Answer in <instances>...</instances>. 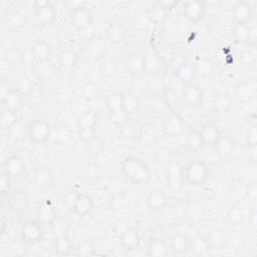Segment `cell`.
<instances>
[{
	"label": "cell",
	"instance_id": "1",
	"mask_svg": "<svg viewBox=\"0 0 257 257\" xmlns=\"http://www.w3.org/2000/svg\"><path fill=\"white\" fill-rule=\"evenodd\" d=\"M121 174L134 184H143L150 180L149 167L139 158L127 157L120 164Z\"/></svg>",
	"mask_w": 257,
	"mask_h": 257
},
{
	"label": "cell",
	"instance_id": "2",
	"mask_svg": "<svg viewBox=\"0 0 257 257\" xmlns=\"http://www.w3.org/2000/svg\"><path fill=\"white\" fill-rule=\"evenodd\" d=\"M183 176L189 184L200 185L207 180L209 169L203 161L192 160L184 167Z\"/></svg>",
	"mask_w": 257,
	"mask_h": 257
},
{
	"label": "cell",
	"instance_id": "3",
	"mask_svg": "<svg viewBox=\"0 0 257 257\" xmlns=\"http://www.w3.org/2000/svg\"><path fill=\"white\" fill-rule=\"evenodd\" d=\"M104 106L111 121L115 123H120L127 117V113L123 108V95L121 94L111 93L106 95L104 99Z\"/></svg>",
	"mask_w": 257,
	"mask_h": 257
},
{
	"label": "cell",
	"instance_id": "4",
	"mask_svg": "<svg viewBox=\"0 0 257 257\" xmlns=\"http://www.w3.org/2000/svg\"><path fill=\"white\" fill-rule=\"evenodd\" d=\"M28 135L31 142L35 144H43L50 139V124L42 118L34 119L28 127Z\"/></svg>",
	"mask_w": 257,
	"mask_h": 257
},
{
	"label": "cell",
	"instance_id": "5",
	"mask_svg": "<svg viewBox=\"0 0 257 257\" xmlns=\"http://www.w3.org/2000/svg\"><path fill=\"white\" fill-rule=\"evenodd\" d=\"M35 17L41 25H50L55 19V10L48 1H35L33 3Z\"/></svg>",
	"mask_w": 257,
	"mask_h": 257
},
{
	"label": "cell",
	"instance_id": "6",
	"mask_svg": "<svg viewBox=\"0 0 257 257\" xmlns=\"http://www.w3.org/2000/svg\"><path fill=\"white\" fill-rule=\"evenodd\" d=\"M69 21L76 30H83L90 26L92 22V14L86 7L79 6L71 11Z\"/></svg>",
	"mask_w": 257,
	"mask_h": 257
},
{
	"label": "cell",
	"instance_id": "7",
	"mask_svg": "<svg viewBox=\"0 0 257 257\" xmlns=\"http://www.w3.org/2000/svg\"><path fill=\"white\" fill-rule=\"evenodd\" d=\"M94 207L93 199L86 194H77L73 200L71 210L74 215L83 218L89 215Z\"/></svg>",
	"mask_w": 257,
	"mask_h": 257
},
{
	"label": "cell",
	"instance_id": "8",
	"mask_svg": "<svg viewBox=\"0 0 257 257\" xmlns=\"http://www.w3.org/2000/svg\"><path fill=\"white\" fill-rule=\"evenodd\" d=\"M183 14L191 21H200L206 13V2L201 0L186 1L183 3Z\"/></svg>",
	"mask_w": 257,
	"mask_h": 257
},
{
	"label": "cell",
	"instance_id": "9",
	"mask_svg": "<svg viewBox=\"0 0 257 257\" xmlns=\"http://www.w3.org/2000/svg\"><path fill=\"white\" fill-rule=\"evenodd\" d=\"M25 171V163L23 159L16 154L9 156L3 164V171L11 179L19 178Z\"/></svg>",
	"mask_w": 257,
	"mask_h": 257
},
{
	"label": "cell",
	"instance_id": "10",
	"mask_svg": "<svg viewBox=\"0 0 257 257\" xmlns=\"http://www.w3.org/2000/svg\"><path fill=\"white\" fill-rule=\"evenodd\" d=\"M21 238L26 243H36L41 240L43 231L39 222L28 221L21 227Z\"/></svg>",
	"mask_w": 257,
	"mask_h": 257
},
{
	"label": "cell",
	"instance_id": "11",
	"mask_svg": "<svg viewBox=\"0 0 257 257\" xmlns=\"http://www.w3.org/2000/svg\"><path fill=\"white\" fill-rule=\"evenodd\" d=\"M198 131L200 133L204 146H209V147L217 146V144L220 142L222 138L219 127L212 122L204 123Z\"/></svg>",
	"mask_w": 257,
	"mask_h": 257
},
{
	"label": "cell",
	"instance_id": "12",
	"mask_svg": "<svg viewBox=\"0 0 257 257\" xmlns=\"http://www.w3.org/2000/svg\"><path fill=\"white\" fill-rule=\"evenodd\" d=\"M37 216L40 222L50 224L55 220L56 212L51 199L46 198L39 202L37 207Z\"/></svg>",
	"mask_w": 257,
	"mask_h": 257
},
{
	"label": "cell",
	"instance_id": "13",
	"mask_svg": "<svg viewBox=\"0 0 257 257\" xmlns=\"http://www.w3.org/2000/svg\"><path fill=\"white\" fill-rule=\"evenodd\" d=\"M231 13L233 18L237 21V23L247 24V22L250 20L252 16V8L249 2L238 1L232 6Z\"/></svg>",
	"mask_w": 257,
	"mask_h": 257
},
{
	"label": "cell",
	"instance_id": "14",
	"mask_svg": "<svg viewBox=\"0 0 257 257\" xmlns=\"http://www.w3.org/2000/svg\"><path fill=\"white\" fill-rule=\"evenodd\" d=\"M22 94L17 88H11L8 90V92L5 94L4 97L1 98V103L4 109L11 110L14 112H17V110L22 105Z\"/></svg>",
	"mask_w": 257,
	"mask_h": 257
},
{
	"label": "cell",
	"instance_id": "15",
	"mask_svg": "<svg viewBox=\"0 0 257 257\" xmlns=\"http://www.w3.org/2000/svg\"><path fill=\"white\" fill-rule=\"evenodd\" d=\"M96 114L92 110H86L82 112L78 117V127L81 132V136L84 135L88 136V138L91 136L95 125H96Z\"/></svg>",
	"mask_w": 257,
	"mask_h": 257
},
{
	"label": "cell",
	"instance_id": "16",
	"mask_svg": "<svg viewBox=\"0 0 257 257\" xmlns=\"http://www.w3.org/2000/svg\"><path fill=\"white\" fill-rule=\"evenodd\" d=\"M185 127H186L185 122L177 114L170 115L164 123L165 133L167 135L174 136V137H179V136L183 135L185 132Z\"/></svg>",
	"mask_w": 257,
	"mask_h": 257
},
{
	"label": "cell",
	"instance_id": "17",
	"mask_svg": "<svg viewBox=\"0 0 257 257\" xmlns=\"http://www.w3.org/2000/svg\"><path fill=\"white\" fill-rule=\"evenodd\" d=\"M119 240H120L121 246L124 249L134 250V249L138 248V246L140 245L141 237H140L139 231L136 228L130 227L121 233Z\"/></svg>",
	"mask_w": 257,
	"mask_h": 257
},
{
	"label": "cell",
	"instance_id": "18",
	"mask_svg": "<svg viewBox=\"0 0 257 257\" xmlns=\"http://www.w3.org/2000/svg\"><path fill=\"white\" fill-rule=\"evenodd\" d=\"M168 203L167 195L161 190H154L147 197V205L151 211L157 212L166 207Z\"/></svg>",
	"mask_w": 257,
	"mask_h": 257
},
{
	"label": "cell",
	"instance_id": "19",
	"mask_svg": "<svg viewBox=\"0 0 257 257\" xmlns=\"http://www.w3.org/2000/svg\"><path fill=\"white\" fill-rule=\"evenodd\" d=\"M184 101L191 106L198 105L203 98V92L199 86L193 83H187L183 90Z\"/></svg>",
	"mask_w": 257,
	"mask_h": 257
},
{
	"label": "cell",
	"instance_id": "20",
	"mask_svg": "<svg viewBox=\"0 0 257 257\" xmlns=\"http://www.w3.org/2000/svg\"><path fill=\"white\" fill-rule=\"evenodd\" d=\"M36 185L41 189H47L54 183V175L48 167H39L34 174Z\"/></svg>",
	"mask_w": 257,
	"mask_h": 257
},
{
	"label": "cell",
	"instance_id": "21",
	"mask_svg": "<svg viewBox=\"0 0 257 257\" xmlns=\"http://www.w3.org/2000/svg\"><path fill=\"white\" fill-rule=\"evenodd\" d=\"M31 53L34 59L38 62H45L51 55V48L46 41L39 40L32 45Z\"/></svg>",
	"mask_w": 257,
	"mask_h": 257
},
{
	"label": "cell",
	"instance_id": "22",
	"mask_svg": "<svg viewBox=\"0 0 257 257\" xmlns=\"http://www.w3.org/2000/svg\"><path fill=\"white\" fill-rule=\"evenodd\" d=\"M211 105H212L213 110L216 113L222 114V113L228 112L231 109V107L233 105V100L227 94H220V95H217L216 97H214Z\"/></svg>",
	"mask_w": 257,
	"mask_h": 257
},
{
	"label": "cell",
	"instance_id": "23",
	"mask_svg": "<svg viewBox=\"0 0 257 257\" xmlns=\"http://www.w3.org/2000/svg\"><path fill=\"white\" fill-rule=\"evenodd\" d=\"M168 254V246L161 239H154L150 242L147 255L150 257H165Z\"/></svg>",
	"mask_w": 257,
	"mask_h": 257
},
{
	"label": "cell",
	"instance_id": "24",
	"mask_svg": "<svg viewBox=\"0 0 257 257\" xmlns=\"http://www.w3.org/2000/svg\"><path fill=\"white\" fill-rule=\"evenodd\" d=\"M195 74H196L195 67L193 66V64L189 62L181 64L175 71V76L181 81L187 82V83H190V81L194 79Z\"/></svg>",
	"mask_w": 257,
	"mask_h": 257
},
{
	"label": "cell",
	"instance_id": "25",
	"mask_svg": "<svg viewBox=\"0 0 257 257\" xmlns=\"http://www.w3.org/2000/svg\"><path fill=\"white\" fill-rule=\"evenodd\" d=\"M59 61L62 64V66L66 68H71L75 66V64L78 61L77 52L72 48H66L60 52Z\"/></svg>",
	"mask_w": 257,
	"mask_h": 257
},
{
	"label": "cell",
	"instance_id": "26",
	"mask_svg": "<svg viewBox=\"0 0 257 257\" xmlns=\"http://www.w3.org/2000/svg\"><path fill=\"white\" fill-rule=\"evenodd\" d=\"M72 249L71 241L66 236L58 237L53 243V250L57 255H67Z\"/></svg>",
	"mask_w": 257,
	"mask_h": 257
},
{
	"label": "cell",
	"instance_id": "27",
	"mask_svg": "<svg viewBox=\"0 0 257 257\" xmlns=\"http://www.w3.org/2000/svg\"><path fill=\"white\" fill-rule=\"evenodd\" d=\"M170 247H171V250L175 254L184 253L187 249V239H186L185 235H183L181 233H176L171 239Z\"/></svg>",
	"mask_w": 257,
	"mask_h": 257
},
{
	"label": "cell",
	"instance_id": "28",
	"mask_svg": "<svg viewBox=\"0 0 257 257\" xmlns=\"http://www.w3.org/2000/svg\"><path fill=\"white\" fill-rule=\"evenodd\" d=\"M233 37L238 42H248L251 38V29L247 24L237 23L233 30Z\"/></svg>",
	"mask_w": 257,
	"mask_h": 257
},
{
	"label": "cell",
	"instance_id": "29",
	"mask_svg": "<svg viewBox=\"0 0 257 257\" xmlns=\"http://www.w3.org/2000/svg\"><path fill=\"white\" fill-rule=\"evenodd\" d=\"M186 146L192 151L200 150L204 146L198 130H192L186 135Z\"/></svg>",
	"mask_w": 257,
	"mask_h": 257
},
{
	"label": "cell",
	"instance_id": "30",
	"mask_svg": "<svg viewBox=\"0 0 257 257\" xmlns=\"http://www.w3.org/2000/svg\"><path fill=\"white\" fill-rule=\"evenodd\" d=\"M161 67L160 59L156 54L150 53L143 57V69L148 72H156Z\"/></svg>",
	"mask_w": 257,
	"mask_h": 257
},
{
	"label": "cell",
	"instance_id": "31",
	"mask_svg": "<svg viewBox=\"0 0 257 257\" xmlns=\"http://www.w3.org/2000/svg\"><path fill=\"white\" fill-rule=\"evenodd\" d=\"M17 121V114L14 111L3 109L0 115V125L3 130L11 128Z\"/></svg>",
	"mask_w": 257,
	"mask_h": 257
},
{
	"label": "cell",
	"instance_id": "32",
	"mask_svg": "<svg viewBox=\"0 0 257 257\" xmlns=\"http://www.w3.org/2000/svg\"><path fill=\"white\" fill-rule=\"evenodd\" d=\"M10 204L14 210H17V211L23 210L27 205V198L22 193L15 194L10 198Z\"/></svg>",
	"mask_w": 257,
	"mask_h": 257
},
{
	"label": "cell",
	"instance_id": "33",
	"mask_svg": "<svg viewBox=\"0 0 257 257\" xmlns=\"http://www.w3.org/2000/svg\"><path fill=\"white\" fill-rule=\"evenodd\" d=\"M138 105L139 101L135 95H123V108L127 114L135 112L138 109Z\"/></svg>",
	"mask_w": 257,
	"mask_h": 257
},
{
	"label": "cell",
	"instance_id": "34",
	"mask_svg": "<svg viewBox=\"0 0 257 257\" xmlns=\"http://www.w3.org/2000/svg\"><path fill=\"white\" fill-rule=\"evenodd\" d=\"M94 254L93 247L90 242L88 241H83L81 242L77 248H76V255L77 256H89Z\"/></svg>",
	"mask_w": 257,
	"mask_h": 257
},
{
	"label": "cell",
	"instance_id": "35",
	"mask_svg": "<svg viewBox=\"0 0 257 257\" xmlns=\"http://www.w3.org/2000/svg\"><path fill=\"white\" fill-rule=\"evenodd\" d=\"M243 218V213L239 208L233 207L228 213V220L232 225H238Z\"/></svg>",
	"mask_w": 257,
	"mask_h": 257
},
{
	"label": "cell",
	"instance_id": "36",
	"mask_svg": "<svg viewBox=\"0 0 257 257\" xmlns=\"http://www.w3.org/2000/svg\"><path fill=\"white\" fill-rule=\"evenodd\" d=\"M10 183H11V178L9 177V175L2 172L0 176V191L2 195H5L7 192H9Z\"/></svg>",
	"mask_w": 257,
	"mask_h": 257
},
{
	"label": "cell",
	"instance_id": "37",
	"mask_svg": "<svg viewBox=\"0 0 257 257\" xmlns=\"http://www.w3.org/2000/svg\"><path fill=\"white\" fill-rule=\"evenodd\" d=\"M247 143L248 146L250 147H255L256 143H257V130H256V125L253 124L249 127L248 132H247Z\"/></svg>",
	"mask_w": 257,
	"mask_h": 257
},
{
	"label": "cell",
	"instance_id": "38",
	"mask_svg": "<svg viewBox=\"0 0 257 257\" xmlns=\"http://www.w3.org/2000/svg\"><path fill=\"white\" fill-rule=\"evenodd\" d=\"M157 156H158V160L160 162H166L170 157H171V152L170 150L168 149H165V148H162L158 151L157 153Z\"/></svg>",
	"mask_w": 257,
	"mask_h": 257
},
{
	"label": "cell",
	"instance_id": "39",
	"mask_svg": "<svg viewBox=\"0 0 257 257\" xmlns=\"http://www.w3.org/2000/svg\"><path fill=\"white\" fill-rule=\"evenodd\" d=\"M249 217H250V218H249V224H250L251 226H255V224H256V211L253 210Z\"/></svg>",
	"mask_w": 257,
	"mask_h": 257
}]
</instances>
